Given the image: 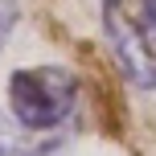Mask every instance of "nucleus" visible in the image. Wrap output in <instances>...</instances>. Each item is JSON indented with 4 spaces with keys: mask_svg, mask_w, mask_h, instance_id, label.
Segmentation results:
<instances>
[{
    "mask_svg": "<svg viewBox=\"0 0 156 156\" xmlns=\"http://www.w3.org/2000/svg\"><path fill=\"white\" fill-rule=\"evenodd\" d=\"M103 37L136 90H156V0H103Z\"/></svg>",
    "mask_w": 156,
    "mask_h": 156,
    "instance_id": "nucleus-1",
    "label": "nucleus"
},
{
    "mask_svg": "<svg viewBox=\"0 0 156 156\" xmlns=\"http://www.w3.org/2000/svg\"><path fill=\"white\" fill-rule=\"evenodd\" d=\"M78 78L66 66H25L8 74V111L25 132H54L74 115Z\"/></svg>",
    "mask_w": 156,
    "mask_h": 156,
    "instance_id": "nucleus-2",
    "label": "nucleus"
},
{
    "mask_svg": "<svg viewBox=\"0 0 156 156\" xmlns=\"http://www.w3.org/2000/svg\"><path fill=\"white\" fill-rule=\"evenodd\" d=\"M16 4L12 0H0V49H4V41H8V33H12V25H16Z\"/></svg>",
    "mask_w": 156,
    "mask_h": 156,
    "instance_id": "nucleus-3",
    "label": "nucleus"
}]
</instances>
